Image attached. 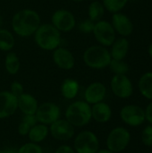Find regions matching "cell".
Instances as JSON below:
<instances>
[{
    "mask_svg": "<svg viewBox=\"0 0 152 153\" xmlns=\"http://www.w3.org/2000/svg\"><path fill=\"white\" fill-rule=\"evenodd\" d=\"M41 24L39 13L30 8H24L17 11L12 17L11 28L14 35L20 38L33 36Z\"/></svg>",
    "mask_w": 152,
    "mask_h": 153,
    "instance_id": "6da1fadb",
    "label": "cell"
},
{
    "mask_svg": "<svg viewBox=\"0 0 152 153\" xmlns=\"http://www.w3.org/2000/svg\"><path fill=\"white\" fill-rule=\"evenodd\" d=\"M61 32L50 22L41 23L33 34L36 45L42 50L53 51L61 46Z\"/></svg>",
    "mask_w": 152,
    "mask_h": 153,
    "instance_id": "7a4b0ae2",
    "label": "cell"
},
{
    "mask_svg": "<svg viewBox=\"0 0 152 153\" xmlns=\"http://www.w3.org/2000/svg\"><path fill=\"white\" fill-rule=\"evenodd\" d=\"M111 56L109 49L101 45L88 47L82 54V61L86 66L95 70H101L108 67Z\"/></svg>",
    "mask_w": 152,
    "mask_h": 153,
    "instance_id": "3957f363",
    "label": "cell"
},
{
    "mask_svg": "<svg viewBox=\"0 0 152 153\" xmlns=\"http://www.w3.org/2000/svg\"><path fill=\"white\" fill-rule=\"evenodd\" d=\"M65 119L74 127H82L90 123L91 118V106L85 100L74 101L65 111Z\"/></svg>",
    "mask_w": 152,
    "mask_h": 153,
    "instance_id": "277c9868",
    "label": "cell"
},
{
    "mask_svg": "<svg viewBox=\"0 0 152 153\" xmlns=\"http://www.w3.org/2000/svg\"><path fill=\"white\" fill-rule=\"evenodd\" d=\"M50 23L61 33H67L76 27L77 21L73 13L67 9L60 8L52 13Z\"/></svg>",
    "mask_w": 152,
    "mask_h": 153,
    "instance_id": "5b68a950",
    "label": "cell"
},
{
    "mask_svg": "<svg viewBox=\"0 0 152 153\" xmlns=\"http://www.w3.org/2000/svg\"><path fill=\"white\" fill-rule=\"evenodd\" d=\"M131 141L129 131L124 127H116L110 131L107 138V147L115 153L125 151Z\"/></svg>",
    "mask_w": 152,
    "mask_h": 153,
    "instance_id": "8992f818",
    "label": "cell"
},
{
    "mask_svg": "<svg viewBox=\"0 0 152 153\" xmlns=\"http://www.w3.org/2000/svg\"><path fill=\"white\" fill-rule=\"evenodd\" d=\"M92 34L99 45L106 48H109L116 39V33L111 22L103 19L95 22Z\"/></svg>",
    "mask_w": 152,
    "mask_h": 153,
    "instance_id": "52a82bcc",
    "label": "cell"
},
{
    "mask_svg": "<svg viewBox=\"0 0 152 153\" xmlns=\"http://www.w3.org/2000/svg\"><path fill=\"white\" fill-rule=\"evenodd\" d=\"M73 148L77 153H96L99 148V142L93 132L86 130L75 137Z\"/></svg>",
    "mask_w": 152,
    "mask_h": 153,
    "instance_id": "ba28073f",
    "label": "cell"
},
{
    "mask_svg": "<svg viewBox=\"0 0 152 153\" xmlns=\"http://www.w3.org/2000/svg\"><path fill=\"white\" fill-rule=\"evenodd\" d=\"M110 88L114 95L120 99H128L133 93V82L126 74H114Z\"/></svg>",
    "mask_w": 152,
    "mask_h": 153,
    "instance_id": "9c48e42d",
    "label": "cell"
},
{
    "mask_svg": "<svg viewBox=\"0 0 152 153\" xmlns=\"http://www.w3.org/2000/svg\"><path fill=\"white\" fill-rule=\"evenodd\" d=\"M120 117L122 121L133 127L142 125L145 121V110L137 105H126L120 110Z\"/></svg>",
    "mask_w": 152,
    "mask_h": 153,
    "instance_id": "30bf717a",
    "label": "cell"
},
{
    "mask_svg": "<svg viewBox=\"0 0 152 153\" xmlns=\"http://www.w3.org/2000/svg\"><path fill=\"white\" fill-rule=\"evenodd\" d=\"M60 108L53 102H44L39 105L35 113L38 123L51 125L60 118Z\"/></svg>",
    "mask_w": 152,
    "mask_h": 153,
    "instance_id": "8fae6325",
    "label": "cell"
},
{
    "mask_svg": "<svg viewBox=\"0 0 152 153\" xmlns=\"http://www.w3.org/2000/svg\"><path fill=\"white\" fill-rule=\"evenodd\" d=\"M110 22L116 33L121 37L127 38L131 36L133 32L134 26L132 20L130 19L129 16H127L125 13L122 12L112 13Z\"/></svg>",
    "mask_w": 152,
    "mask_h": 153,
    "instance_id": "7c38bea8",
    "label": "cell"
},
{
    "mask_svg": "<svg viewBox=\"0 0 152 153\" xmlns=\"http://www.w3.org/2000/svg\"><path fill=\"white\" fill-rule=\"evenodd\" d=\"M52 60L62 70H71L75 65V57L73 52L62 46L52 51Z\"/></svg>",
    "mask_w": 152,
    "mask_h": 153,
    "instance_id": "4fadbf2b",
    "label": "cell"
},
{
    "mask_svg": "<svg viewBox=\"0 0 152 153\" xmlns=\"http://www.w3.org/2000/svg\"><path fill=\"white\" fill-rule=\"evenodd\" d=\"M49 132L56 140L65 142L73 138L74 134V126L66 119H58L50 125Z\"/></svg>",
    "mask_w": 152,
    "mask_h": 153,
    "instance_id": "5bb4252c",
    "label": "cell"
},
{
    "mask_svg": "<svg viewBox=\"0 0 152 153\" xmlns=\"http://www.w3.org/2000/svg\"><path fill=\"white\" fill-rule=\"evenodd\" d=\"M107 95V87L100 82H91L84 91V100L90 105H93L104 100Z\"/></svg>",
    "mask_w": 152,
    "mask_h": 153,
    "instance_id": "9a60e30c",
    "label": "cell"
},
{
    "mask_svg": "<svg viewBox=\"0 0 152 153\" xmlns=\"http://www.w3.org/2000/svg\"><path fill=\"white\" fill-rule=\"evenodd\" d=\"M17 109V98L9 91H0V118L13 116Z\"/></svg>",
    "mask_w": 152,
    "mask_h": 153,
    "instance_id": "2e32d148",
    "label": "cell"
},
{
    "mask_svg": "<svg viewBox=\"0 0 152 153\" xmlns=\"http://www.w3.org/2000/svg\"><path fill=\"white\" fill-rule=\"evenodd\" d=\"M17 107L23 115H35L39 103L33 95L23 92L17 98Z\"/></svg>",
    "mask_w": 152,
    "mask_h": 153,
    "instance_id": "e0dca14e",
    "label": "cell"
},
{
    "mask_svg": "<svg viewBox=\"0 0 152 153\" xmlns=\"http://www.w3.org/2000/svg\"><path fill=\"white\" fill-rule=\"evenodd\" d=\"M109 48V52L112 59L124 60L128 55L130 49V43L127 38L120 37L118 39H116V40Z\"/></svg>",
    "mask_w": 152,
    "mask_h": 153,
    "instance_id": "ac0fdd59",
    "label": "cell"
},
{
    "mask_svg": "<svg viewBox=\"0 0 152 153\" xmlns=\"http://www.w3.org/2000/svg\"><path fill=\"white\" fill-rule=\"evenodd\" d=\"M112 109L104 101L93 104L91 107V118L98 123H107L111 119Z\"/></svg>",
    "mask_w": 152,
    "mask_h": 153,
    "instance_id": "d6986e66",
    "label": "cell"
},
{
    "mask_svg": "<svg viewBox=\"0 0 152 153\" xmlns=\"http://www.w3.org/2000/svg\"><path fill=\"white\" fill-rule=\"evenodd\" d=\"M80 91V83L77 80L73 78H66L63 81L60 86L61 95L66 100L74 99Z\"/></svg>",
    "mask_w": 152,
    "mask_h": 153,
    "instance_id": "ffe728a7",
    "label": "cell"
},
{
    "mask_svg": "<svg viewBox=\"0 0 152 153\" xmlns=\"http://www.w3.org/2000/svg\"><path fill=\"white\" fill-rule=\"evenodd\" d=\"M4 65V69L6 73L10 75L17 74L21 69L20 58L18 55L13 51H10L6 53Z\"/></svg>",
    "mask_w": 152,
    "mask_h": 153,
    "instance_id": "44dd1931",
    "label": "cell"
},
{
    "mask_svg": "<svg viewBox=\"0 0 152 153\" xmlns=\"http://www.w3.org/2000/svg\"><path fill=\"white\" fill-rule=\"evenodd\" d=\"M15 37L13 31L0 28V50L3 52H10L15 47Z\"/></svg>",
    "mask_w": 152,
    "mask_h": 153,
    "instance_id": "7402d4cb",
    "label": "cell"
},
{
    "mask_svg": "<svg viewBox=\"0 0 152 153\" xmlns=\"http://www.w3.org/2000/svg\"><path fill=\"white\" fill-rule=\"evenodd\" d=\"M48 133H49V129L47 126V125L39 123L30 129L28 137L30 142L35 143H39L47 138Z\"/></svg>",
    "mask_w": 152,
    "mask_h": 153,
    "instance_id": "603a6c76",
    "label": "cell"
},
{
    "mask_svg": "<svg viewBox=\"0 0 152 153\" xmlns=\"http://www.w3.org/2000/svg\"><path fill=\"white\" fill-rule=\"evenodd\" d=\"M138 88L141 94L152 100V71L143 74L138 82Z\"/></svg>",
    "mask_w": 152,
    "mask_h": 153,
    "instance_id": "cb8c5ba5",
    "label": "cell"
},
{
    "mask_svg": "<svg viewBox=\"0 0 152 153\" xmlns=\"http://www.w3.org/2000/svg\"><path fill=\"white\" fill-rule=\"evenodd\" d=\"M106 9L102 4L101 1L99 0H94L90 3L88 9H87V13H88V18L93 21L94 22L102 20L104 14H105Z\"/></svg>",
    "mask_w": 152,
    "mask_h": 153,
    "instance_id": "d4e9b609",
    "label": "cell"
},
{
    "mask_svg": "<svg viewBox=\"0 0 152 153\" xmlns=\"http://www.w3.org/2000/svg\"><path fill=\"white\" fill-rule=\"evenodd\" d=\"M106 11L115 13L121 12L128 4L129 0H101Z\"/></svg>",
    "mask_w": 152,
    "mask_h": 153,
    "instance_id": "484cf974",
    "label": "cell"
},
{
    "mask_svg": "<svg viewBox=\"0 0 152 153\" xmlns=\"http://www.w3.org/2000/svg\"><path fill=\"white\" fill-rule=\"evenodd\" d=\"M108 67L114 74H127L130 70L129 65L126 61H125V59H111Z\"/></svg>",
    "mask_w": 152,
    "mask_h": 153,
    "instance_id": "4316f807",
    "label": "cell"
},
{
    "mask_svg": "<svg viewBox=\"0 0 152 153\" xmlns=\"http://www.w3.org/2000/svg\"><path fill=\"white\" fill-rule=\"evenodd\" d=\"M94 25H95V22L93 21H91L89 18H86V19L82 20L79 23H77L76 27L82 33L90 34V33H92Z\"/></svg>",
    "mask_w": 152,
    "mask_h": 153,
    "instance_id": "83f0119b",
    "label": "cell"
},
{
    "mask_svg": "<svg viewBox=\"0 0 152 153\" xmlns=\"http://www.w3.org/2000/svg\"><path fill=\"white\" fill-rule=\"evenodd\" d=\"M18 153H43V150L38 143L30 142L22 145L18 149Z\"/></svg>",
    "mask_w": 152,
    "mask_h": 153,
    "instance_id": "f1b7e54d",
    "label": "cell"
},
{
    "mask_svg": "<svg viewBox=\"0 0 152 153\" xmlns=\"http://www.w3.org/2000/svg\"><path fill=\"white\" fill-rule=\"evenodd\" d=\"M141 139L147 147H152V125L147 126L142 132Z\"/></svg>",
    "mask_w": 152,
    "mask_h": 153,
    "instance_id": "f546056e",
    "label": "cell"
},
{
    "mask_svg": "<svg viewBox=\"0 0 152 153\" xmlns=\"http://www.w3.org/2000/svg\"><path fill=\"white\" fill-rule=\"evenodd\" d=\"M13 95H14L16 98H18L20 95H22L24 92L23 90V85L18 82V81H13L11 85H10V91H9Z\"/></svg>",
    "mask_w": 152,
    "mask_h": 153,
    "instance_id": "4dcf8cb0",
    "label": "cell"
},
{
    "mask_svg": "<svg viewBox=\"0 0 152 153\" xmlns=\"http://www.w3.org/2000/svg\"><path fill=\"white\" fill-rule=\"evenodd\" d=\"M22 121L23 123H25L26 125H28L30 128L32 126H34L36 124H38V121H37V118H36L35 115H24Z\"/></svg>",
    "mask_w": 152,
    "mask_h": 153,
    "instance_id": "1f68e13d",
    "label": "cell"
},
{
    "mask_svg": "<svg viewBox=\"0 0 152 153\" xmlns=\"http://www.w3.org/2000/svg\"><path fill=\"white\" fill-rule=\"evenodd\" d=\"M30 129V127L28 125H26L25 123H23L22 121H21V123H20L19 126H18V133H19V134L22 135V136L28 135Z\"/></svg>",
    "mask_w": 152,
    "mask_h": 153,
    "instance_id": "d6a6232c",
    "label": "cell"
},
{
    "mask_svg": "<svg viewBox=\"0 0 152 153\" xmlns=\"http://www.w3.org/2000/svg\"><path fill=\"white\" fill-rule=\"evenodd\" d=\"M55 153H75V152L69 145H62L56 150Z\"/></svg>",
    "mask_w": 152,
    "mask_h": 153,
    "instance_id": "836d02e7",
    "label": "cell"
},
{
    "mask_svg": "<svg viewBox=\"0 0 152 153\" xmlns=\"http://www.w3.org/2000/svg\"><path fill=\"white\" fill-rule=\"evenodd\" d=\"M145 110V118L146 121L150 123V125H152V101L147 106Z\"/></svg>",
    "mask_w": 152,
    "mask_h": 153,
    "instance_id": "e575fe53",
    "label": "cell"
},
{
    "mask_svg": "<svg viewBox=\"0 0 152 153\" xmlns=\"http://www.w3.org/2000/svg\"><path fill=\"white\" fill-rule=\"evenodd\" d=\"M4 153H18V149L14 147H8L4 150Z\"/></svg>",
    "mask_w": 152,
    "mask_h": 153,
    "instance_id": "d590c367",
    "label": "cell"
},
{
    "mask_svg": "<svg viewBox=\"0 0 152 153\" xmlns=\"http://www.w3.org/2000/svg\"><path fill=\"white\" fill-rule=\"evenodd\" d=\"M96 153H115V152H111V151H110V150H108V149H104V150H99V151H98Z\"/></svg>",
    "mask_w": 152,
    "mask_h": 153,
    "instance_id": "8d00e7d4",
    "label": "cell"
},
{
    "mask_svg": "<svg viewBox=\"0 0 152 153\" xmlns=\"http://www.w3.org/2000/svg\"><path fill=\"white\" fill-rule=\"evenodd\" d=\"M148 54H149V56H151V58L152 59V42L148 47Z\"/></svg>",
    "mask_w": 152,
    "mask_h": 153,
    "instance_id": "74e56055",
    "label": "cell"
},
{
    "mask_svg": "<svg viewBox=\"0 0 152 153\" xmlns=\"http://www.w3.org/2000/svg\"><path fill=\"white\" fill-rule=\"evenodd\" d=\"M72 2H74V3H82L86 0H71Z\"/></svg>",
    "mask_w": 152,
    "mask_h": 153,
    "instance_id": "f35d334b",
    "label": "cell"
},
{
    "mask_svg": "<svg viewBox=\"0 0 152 153\" xmlns=\"http://www.w3.org/2000/svg\"><path fill=\"white\" fill-rule=\"evenodd\" d=\"M2 24H3V18H2L1 13H0V28H2Z\"/></svg>",
    "mask_w": 152,
    "mask_h": 153,
    "instance_id": "ab89813d",
    "label": "cell"
},
{
    "mask_svg": "<svg viewBox=\"0 0 152 153\" xmlns=\"http://www.w3.org/2000/svg\"><path fill=\"white\" fill-rule=\"evenodd\" d=\"M0 153H4V150H0Z\"/></svg>",
    "mask_w": 152,
    "mask_h": 153,
    "instance_id": "60d3db41",
    "label": "cell"
}]
</instances>
